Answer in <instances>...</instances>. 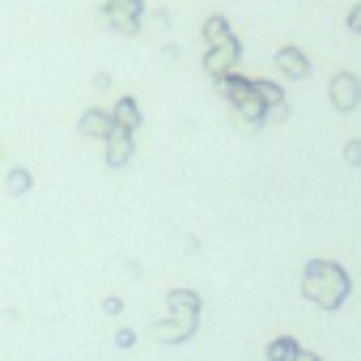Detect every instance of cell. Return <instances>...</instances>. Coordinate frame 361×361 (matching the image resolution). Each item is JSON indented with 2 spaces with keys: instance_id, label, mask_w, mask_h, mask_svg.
<instances>
[{
  "instance_id": "6da1fadb",
  "label": "cell",
  "mask_w": 361,
  "mask_h": 361,
  "mask_svg": "<svg viewBox=\"0 0 361 361\" xmlns=\"http://www.w3.org/2000/svg\"><path fill=\"white\" fill-rule=\"evenodd\" d=\"M353 293V276L336 259H306L302 268V298L314 302L319 310H340Z\"/></svg>"
},
{
  "instance_id": "7a4b0ae2",
  "label": "cell",
  "mask_w": 361,
  "mask_h": 361,
  "mask_svg": "<svg viewBox=\"0 0 361 361\" xmlns=\"http://www.w3.org/2000/svg\"><path fill=\"white\" fill-rule=\"evenodd\" d=\"M217 90H221V98L234 106V115H238L247 128H264V123H268V102L255 94V77H243V73H238V77L221 81Z\"/></svg>"
},
{
  "instance_id": "3957f363",
  "label": "cell",
  "mask_w": 361,
  "mask_h": 361,
  "mask_svg": "<svg viewBox=\"0 0 361 361\" xmlns=\"http://www.w3.org/2000/svg\"><path fill=\"white\" fill-rule=\"evenodd\" d=\"M200 314H204V298H200L196 289L178 285V289H170V293H166V319H170L174 327H183L188 336H196V331H200Z\"/></svg>"
},
{
  "instance_id": "277c9868",
  "label": "cell",
  "mask_w": 361,
  "mask_h": 361,
  "mask_svg": "<svg viewBox=\"0 0 361 361\" xmlns=\"http://www.w3.org/2000/svg\"><path fill=\"white\" fill-rule=\"evenodd\" d=\"M98 18H102V26H111L115 35L136 39V35L145 30V0H102Z\"/></svg>"
},
{
  "instance_id": "5b68a950",
  "label": "cell",
  "mask_w": 361,
  "mask_h": 361,
  "mask_svg": "<svg viewBox=\"0 0 361 361\" xmlns=\"http://www.w3.org/2000/svg\"><path fill=\"white\" fill-rule=\"evenodd\" d=\"M238 64H243V39H238V35H234L230 43L204 51V77H213L217 85L230 81V77H238Z\"/></svg>"
},
{
  "instance_id": "8992f818",
  "label": "cell",
  "mask_w": 361,
  "mask_h": 361,
  "mask_svg": "<svg viewBox=\"0 0 361 361\" xmlns=\"http://www.w3.org/2000/svg\"><path fill=\"white\" fill-rule=\"evenodd\" d=\"M327 98H331V106H336L340 115L357 111V106H361V81H357V73H336V77L327 81Z\"/></svg>"
},
{
  "instance_id": "52a82bcc",
  "label": "cell",
  "mask_w": 361,
  "mask_h": 361,
  "mask_svg": "<svg viewBox=\"0 0 361 361\" xmlns=\"http://www.w3.org/2000/svg\"><path fill=\"white\" fill-rule=\"evenodd\" d=\"M132 157H136V136L123 132V128H115V132L102 140V166L123 170V166H132Z\"/></svg>"
},
{
  "instance_id": "ba28073f",
  "label": "cell",
  "mask_w": 361,
  "mask_h": 361,
  "mask_svg": "<svg viewBox=\"0 0 361 361\" xmlns=\"http://www.w3.org/2000/svg\"><path fill=\"white\" fill-rule=\"evenodd\" d=\"M276 73H281L285 81H306V77L314 73V64H310V56H306L302 47L285 43V47H276Z\"/></svg>"
},
{
  "instance_id": "9c48e42d",
  "label": "cell",
  "mask_w": 361,
  "mask_h": 361,
  "mask_svg": "<svg viewBox=\"0 0 361 361\" xmlns=\"http://www.w3.org/2000/svg\"><path fill=\"white\" fill-rule=\"evenodd\" d=\"M77 132L85 136V140H106L111 132H115V119H111V111H102V106H90V111H81V119H77Z\"/></svg>"
},
{
  "instance_id": "30bf717a",
  "label": "cell",
  "mask_w": 361,
  "mask_h": 361,
  "mask_svg": "<svg viewBox=\"0 0 361 361\" xmlns=\"http://www.w3.org/2000/svg\"><path fill=\"white\" fill-rule=\"evenodd\" d=\"M111 119H115V128H123V132H140V123H145V111H140V102L132 98V94H123V98H115V106H111Z\"/></svg>"
},
{
  "instance_id": "8fae6325",
  "label": "cell",
  "mask_w": 361,
  "mask_h": 361,
  "mask_svg": "<svg viewBox=\"0 0 361 361\" xmlns=\"http://www.w3.org/2000/svg\"><path fill=\"white\" fill-rule=\"evenodd\" d=\"M200 39H204V51H209V47H221V43H230V39H234V26H230V18H226V13H209V18H204V30H200Z\"/></svg>"
},
{
  "instance_id": "7c38bea8",
  "label": "cell",
  "mask_w": 361,
  "mask_h": 361,
  "mask_svg": "<svg viewBox=\"0 0 361 361\" xmlns=\"http://www.w3.org/2000/svg\"><path fill=\"white\" fill-rule=\"evenodd\" d=\"M298 353H302V344H298L293 336H276V340H268V348H264L268 361H293Z\"/></svg>"
},
{
  "instance_id": "4fadbf2b",
  "label": "cell",
  "mask_w": 361,
  "mask_h": 361,
  "mask_svg": "<svg viewBox=\"0 0 361 361\" xmlns=\"http://www.w3.org/2000/svg\"><path fill=\"white\" fill-rule=\"evenodd\" d=\"M5 188H9V196H26V192L35 188V174H30L26 166H13L9 178H5Z\"/></svg>"
},
{
  "instance_id": "5bb4252c",
  "label": "cell",
  "mask_w": 361,
  "mask_h": 361,
  "mask_svg": "<svg viewBox=\"0 0 361 361\" xmlns=\"http://www.w3.org/2000/svg\"><path fill=\"white\" fill-rule=\"evenodd\" d=\"M153 340H161V344H183V340H192L183 327H174L170 319H161V323H153Z\"/></svg>"
},
{
  "instance_id": "9a60e30c",
  "label": "cell",
  "mask_w": 361,
  "mask_h": 361,
  "mask_svg": "<svg viewBox=\"0 0 361 361\" xmlns=\"http://www.w3.org/2000/svg\"><path fill=\"white\" fill-rule=\"evenodd\" d=\"M255 94H259L268 106H276V102H285V98H289V94H285L276 81H268V77H255Z\"/></svg>"
},
{
  "instance_id": "2e32d148",
  "label": "cell",
  "mask_w": 361,
  "mask_h": 361,
  "mask_svg": "<svg viewBox=\"0 0 361 361\" xmlns=\"http://www.w3.org/2000/svg\"><path fill=\"white\" fill-rule=\"evenodd\" d=\"M289 115H293V106H289V98H285V102H276V106H268V119H272V123H285Z\"/></svg>"
},
{
  "instance_id": "e0dca14e",
  "label": "cell",
  "mask_w": 361,
  "mask_h": 361,
  "mask_svg": "<svg viewBox=\"0 0 361 361\" xmlns=\"http://www.w3.org/2000/svg\"><path fill=\"white\" fill-rule=\"evenodd\" d=\"M344 161H348V166H361V140H357V136L344 140Z\"/></svg>"
},
{
  "instance_id": "ac0fdd59",
  "label": "cell",
  "mask_w": 361,
  "mask_h": 361,
  "mask_svg": "<svg viewBox=\"0 0 361 361\" xmlns=\"http://www.w3.org/2000/svg\"><path fill=\"white\" fill-rule=\"evenodd\" d=\"M344 26H348V35H361V5H353L344 13Z\"/></svg>"
},
{
  "instance_id": "d6986e66",
  "label": "cell",
  "mask_w": 361,
  "mask_h": 361,
  "mask_svg": "<svg viewBox=\"0 0 361 361\" xmlns=\"http://www.w3.org/2000/svg\"><path fill=\"white\" fill-rule=\"evenodd\" d=\"M132 344H136V331L132 327H119L115 331V348H132Z\"/></svg>"
},
{
  "instance_id": "ffe728a7",
  "label": "cell",
  "mask_w": 361,
  "mask_h": 361,
  "mask_svg": "<svg viewBox=\"0 0 361 361\" xmlns=\"http://www.w3.org/2000/svg\"><path fill=\"white\" fill-rule=\"evenodd\" d=\"M102 310H106V314H123V298H115V293L102 298Z\"/></svg>"
},
{
  "instance_id": "44dd1931",
  "label": "cell",
  "mask_w": 361,
  "mask_h": 361,
  "mask_svg": "<svg viewBox=\"0 0 361 361\" xmlns=\"http://www.w3.org/2000/svg\"><path fill=\"white\" fill-rule=\"evenodd\" d=\"M157 56H161V60H178V43H161Z\"/></svg>"
},
{
  "instance_id": "7402d4cb",
  "label": "cell",
  "mask_w": 361,
  "mask_h": 361,
  "mask_svg": "<svg viewBox=\"0 0 361 361\" xmlns=\"http://www.w3.org/2000/svg\"><path fill=\"white\" fill-rule=\"evenodd\" d=\"M293 361H323V357H319V353H310V348H302V353H298Z\"/></svg>"
}]
</instances>
